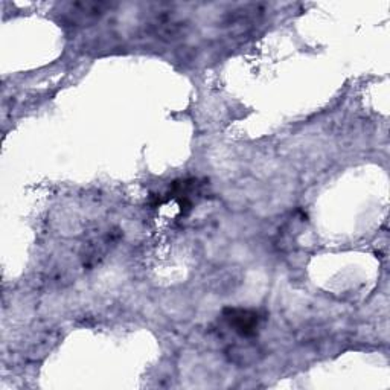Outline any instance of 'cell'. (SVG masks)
I'll list each match as a JSON object with an SVG mask.
<instances>
[{
	"instance_id": "2",
	"label": "cell",
	"mask_w": 390,
	"mask_h": 390,
	"mask_svg": "<svg viewBox=\"0 0 390 390\" xmlns=\"http://www.w3.org/2000/svg\"><path fill=\"white\" fill-rule=\"evenodd\" d=\"M107 8H109V5L103 2H82L69 5L66 13H68L75 22H84L99 17L103 13H105Z\"/></svg>"
},
{
	"instance_id": "1",
	"label": "cell",
	"mask_w": 390,
	"mask_h": 390,
	"mask_svg": "<svg viewBox=\"0 0 390 390\" xmlns=\"http://www.w3.org/2000/svg\"><path fill=\"white\" fill-rule=\"evenodd\" d=\"M227 320L232 327L243 336H252L258 328V316L255 313L244 310H230Z\"/></svg>"
}]
</instances>
